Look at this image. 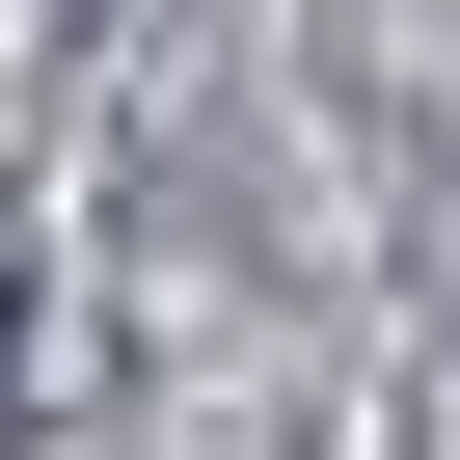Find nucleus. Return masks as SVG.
Wrapping results in <instances>:
<instances>
[{"mask_svg":"<svg viewBox=\"0 0 460 460\" xmlns=\"http://www.w3.org/2000/svg\"><path fill=\"white\" fill-rule=\"evenodd\" d=\"M0 433H28V271H0Z\"/></svg>","mask_w":460,"mask_h":460,"instance_id":"nucleus-1","label":"nucleus"}]
</instances>
